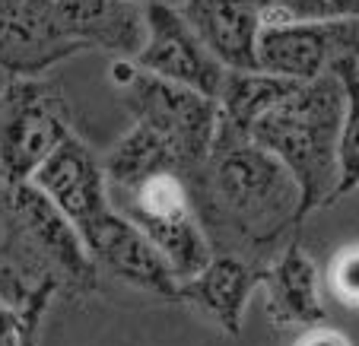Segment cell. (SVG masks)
Listing matches in <instances>:
<instances>
[{"instance_id": "cell-1", "label": "cell", "mask_w": 359, "mask_h": 346, "mask_svg": "<svg viewBox=\"0 0 359 346\" xmlns=\"http://www.w3.org/2000/svg\"><path fill=\"white\" fill-rule=\"evenodd\" d=\"M191 194L213 254H236L261 270L299 238L305 219L299 181L255 140L213 143L191 172Z\"/></svg>"}, {"instance_id": "cell-2", "label": "cell", "mask_w": 359, "mask_h": 346, "mask_svg": "<svg viewBox=\"0 0 359 346\" xmlns=\"http://www.w3.org/2000/svg\"><path fill=\"white\" fill-rule=\"evenodd\" d=\"M102 169L115 210L147 232L178 279L213 258L191 194V169L156 130L134 121L102 156Z\"/></svg>"}, {"instance_id": "cell-3", "label": "cell", "mask_w": 359, "mask_h": 346, "mask_svg": "<svg viewBox=\"0 0 359 346\" xmlns=\"http://www.w3.org/2000/svg\"><path fill=\"white\" fill-rule=\"evenodd\" d=\"M344 83L325 74L292 89L255 124L251 140L271 150L302 188L305 216L337 200Z\"/></svg>"}, {"instance_id": "cell-4", "label": "cell", "mask_w": 359, "mask_h": 346, "mask_svg": "<svg viewBox=\"0 0 359 346\" xmlns=\"http://www.w3.org/2000/svg\"><path fill=\"white\" fill-rule=\"evenodd\" d=\"M0 251L22 277L83 299L99 289V267L70 216L35 181L0 188Z\"/></svg>"}, {"instance_id": "cell-5", "label": "cell", "mask_w": 359, "mask_h": 346, "mask_svg": "<svg viewBox=\"0 0 359 346\" xmlns=\"http://www.w3.org/2000/svg\"><path fill=\"white\" fill-rule=\"evenodd\" d=\"M111 83L128 115L143 127L156 130L191 172L207 162L219 121V105L213 95L149 74L130 57H118L111 64Z\"/></svg>"}, {"instance_id": "cell-6", "label": "cell", "mask_w": 359, "mask_h": 346, "mask_svg": "<svg viewBox=\"0 0 359 346\" xmlns=\"http://www.w3.org/2000/svg\"><path fill=\"white\" fill-rule=\"evenodd\" d=\"M74 134L61 83L45 76H7L0 86V188L32 181L51 153Z\"/></svg>"}, {"instance_id": "cell-7", "label": "cell", "mask_w": 359, "mask_h": 346, "mask_svg": "<svg viewBox=\"0 0 359 346\" xmlns=\"http://www.w3.org/2000/svg\"><path fill=\"white\" fill-rule=\"evenodd\" d=\"M130 61L140 64L149 74L201 89L213 99L219 95L226 74H229V67L213 55L207 41L194 32V26L184 20L182 7H172L169 0L147 4V41H143L140 55Z\"/></svg>"}, {"instance_id": "cell-8", "label": "cell", "mask_w": 359, "mask_h": 346, "mask_svg": "<svg viewBox=\"0 0 359 346\" xmlns=\"http://www.w3.org/2000/svg\"><path fill=\"white\" fill-rule=\"evenodd\" d=\"M346 55H359V20L264 22L258 39V70L296 83L334 74Z\"/></svg>"}, {"instance_id": "cell-9", "label": "cell", "mask_w": 359, "mask_h": 346, "mask_svg": "<svg viewBox=\"0 0 359 346\" xmlns=\"http://www.w3.org/2000/svg\"><path fill=\"white\" fill-rule=\"evenodd\" d=\"M83 242H86L102 277H111L137 292H149L156 299L175 302L178 296L175 270L159 254L156 244L147 238V232L137 229L115 207L83 232Z\"/></svg>"}, {"instance_id": "cell-10", "label": "cell", "mask_w": 359, "mask_h": 346, "mask_svg": "<svg viewBox=\"0 0 359 346\" xmlns=\"http://www.w3.org/2000/svg\"><path fill=\"white\" fill-rule=\"evenodd\" d=\"M83 55L64 32L57 0H0V70L7 76H45Z\"/></svg>"}, {"instance_id": "cell-11", "label": "cell", "mask_w": 359, "mask_h": 346, "mask_svg": "<svg viewBox=\"0 0 359 346\" xmlns=\"http://www.w3.org/2000/svg\"><path fill=\"white\" fill-rule=\"evenodd\" d=\"M32 181L67 213L80 235L115 207L109 197L102 156H95V150L83 137H76V130L41 162Z\"/></svg>"}, {"instance_id": "cell-12", "label": "cell", "mask_w": 359, "mask_h": 346, "mask_svg": "<svg viewBox=\"0 0 359 346\" xmlns=\"http://www.w3.org/2000/svg\"><path fill=\"white\" fill-rule=\"evenodd\" d=\"M261 267L248 264V261L236 258V254H213L197 273L178 279V296L175 302L188 305L203 321H210L229 337H238L245 324V312L261 289Z\"/></svg>"}, {"instance_id": "cell-13", "label": "cell", "mask_w": 359, "mask_h": 346, "mask_svg": "<svg viewBox=\"0 0 359 346\" xmlns=\"http://www.w3.org/2000/svg\"><path fill=\"white\" fill-rule=\"evenodd\" d=\"M57 16L83 51L137 57L147 41V4L137 0H57Z\"/></svg>"}, {"instance_id": "cell-14", "label": "cell", "mask_w": 359, "mask_h": 346, "mask_svg": "<svg viewBox=\"0 0 359 346\" xmlns=\"http://www.w3.org/2000/svg\"><path fill=\"white\" fill-rule=\"evenodd\" d=\"M261 289L267 296V314L280 327L327 324V305L321 292L318 264L299 238H292L273 264L261 273Z\"/></svg>"}, {"instance_id": "cell-15", "label": "cell", "mask_w": 359, "mask_h": 346, "mask_svg": "<svg viewBox=\"0 0 359 346\" xmlns=\"http://www.w3.org/2000/svg\"><path fill=\"white\" fill-rule=\"evenodd\" d=\"M182 13L229 70H258L264 16L255 0H184Z\"/></svg>"}, {"instance_id": "cell-16", "label": "cell", "mask_w": 359, "mask_h": 346, "mask_svg": "<svg viewBox=\"0 0 359 346\" xmlns=\"http://www.w3.org/2000/svg\"><path fill=\"white\" fill-rule=\"evenodd\" d=\"M292 83L296 80H283L267 70H229L217 95V140H251L255 124L290 92Z\"/></svg>"}, {"instance_id": "cell-17", "label": "cell", "mask_w": 359, "mask_h": 346, "mask_svg": "<svg viewBox=\"0 0 359 346\" xmlns=\"http://www.w3.org/2000/svg\"><path fill=\"white\" fill-rule=\"evenodd\" d=\"M334 74L344 83V124H340V188L337 200L359 191V55L337 61Z\"/></svg>"}, {"instance_id": "cell-18", "label": "cell", "mask_w": 359, "mask_h": 346, "mask_svg": "<svg viewBox=\"0 0 359 346\" xmlns=\"http://www.w3.org/2000/svg\"><path fill=\"white\" fill-rule=\"evenodd\" d=\"M55 299H57L55 289L39 286L29 277H22V273L4 258V251H0V302H7V305L20 314L26 331H29V337H32L35 343H39L41 321H45L48 308H51Z\"/></svg>"}, {"instance_id": "cell-19", "label": "cell", "mask_w": 359, "mask_h": 346, "mask_svg": "<svg viewBox=\"0 0 359 346\" xmlns=\"http://www.w3.org/2000/svg\"><path fill=\"white\" fill-rule=\"evenodd\" d=\"M359 20V0H283L267 22H331Z\"/></svg>"}, {"instance_id": "cell-20", "label": "cell", "mask_w": 359, "mask_h": 346, "mask_svg": "<svg viewBox=\"0 0 359 346\" xmlns=\"http://www.w3.org/2000/svg\"><path fill=\"white\" fill-rule=\"evenodd\" d=\"M327 286L346 308H359V244H346L344 251L334 254Z\"/></svg>"}, {"instance_id": "cell-21", "label": "cell", "mask_w": 359, "mask_h": 346, "mask_svg": "<svg viewBox=\"0 0 359 346\" xmlns=\"http://www.w3.org/2000/svg\"><path fill=\"white\" fill-rule=\"evenodd\" d=\"M0 346H39L32 337H29L22 318L7 305V302H0Z\"/></svg>"}, {"instance_id": "cell-22", "label": "cell", "mask_w": 359, "mask_h": 346, "mask_svg": "<svg viewBox=\"0 0 359 346\" xmlns=\"http://www.w3.org/2000/svg\"><path fill=\"white\" fill-rule=\"evenodd\" d=\"M292 346H353V343L346 333L334 331V327H327V324H315V327H305Z\"/></svg>"}, {"instance_id": "cell-23", "label": "cell", "mask_w": 359, "mask_h": 346, "mask_svg": "<svg viewBox=\"0 0 359 346\" xmlns=\"http://www.w3.org/2000/svg\"><path fill=\"white\" fill-rule=\"evenodd\" d=\"M255 4H258V10H261V16H264V22L271 20V16L277 13L280 7H283V0H255Z\"/></svg>"}, {"instance_id": "cell-24", "label": "cell", "mask_w": 359, "mask_h": 346, "mask_svg": "<svg viewBox=\"0 0 359 346\" xmlns=\"http://www.w3.org/2000/svg\"><path fill=\"white\" fill-rule=\"evenodd\" d=\"M137 4H153V0H137Z\"/></svg>"}]
</instances>
